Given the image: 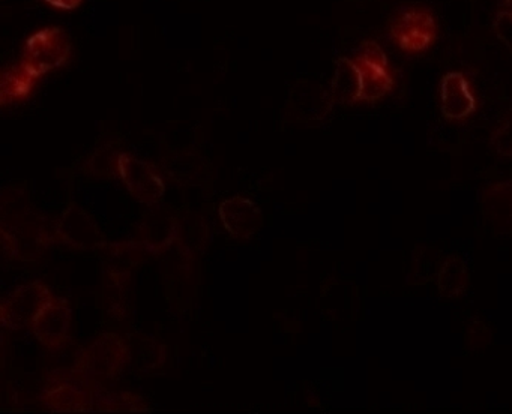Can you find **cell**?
<instances>
[{
    "instance_id": "obj_1",
    "label": "cell",
    "mask_w": 512,
    "mask_h": 414,
    "mask_svg": "<svg viewBox=\"0 0 512 414\" xmlns=\"http://www.w3.org/2000/svg\"><path fill=\"white\" fill-rule=\"evenodd\" d=\"M73 45L61 27H46L32 33L23 48L22 65L35 78L61 68L71 57Z\"/></svg>"
},
{
    "instance_id": "obj_2",
    "label": "cell",
    "mask_w": 512,
    "mask_h": 414,
    "mask_svg": "<svg viewBox=\"0 0 512 414\" xmlns=\"http://www.w3.org/2000/svg\"><path fill=\"white\" fill-rule=\"evenodd\" d=\"M391 36L406 53H422L436 41V21L428 9L409 6L395 15L391 23Z\"/></svg>"
},
{
    "instance_id": "obj_3",
    "label": "cell",
    "mask_w": 512,
    "mask_h": 414,
    "mask_svg": "<svg viewBox=\"0 0 512 414\" xmlns=\"http://www.w3.org/2000/svg\"><path fill=\"white\" fill-rule=\"evenodd\" d=\"M353 60L361 72V101H379L394 89L388 57L376 41L362 42Z\"/></svg>"
},
{
    "instance_id": "obj_4",
    "label": "cell",
    "mask_w": 512,
    "mask_h": 414,
    "mask_svg": "<svg viewBox=\"0 0 512 414\" xmlns=\"http://www.w3.org/2000/svg\"><path fill=\"white\" fill-rule=\"evenodd\" d=\"M73 312L67 303L62 300L52 299L46 303L32 321L35 336L46 345L47 348H59L65 344L70 336Z\"/></svg>"
},
{
    "instance_id": "obj_5",
    "label": "cell",
    "mask_w": 512,
    "mask_h": 414,
    "mask_svg": "<svg viewBox=\"0 0 512 414\" xmlns=\"http://www.w3.org/2000/svg\"><path fill=\"white\" fill-rule=\"evenodd\" d=\"M50 299H52L50 291L38 282L20 287L4 302L2 315H4L5 324L11 327L32 324L38 312Z\"/></svg>"
},
{
    "instance_id": "obj_6",
    "label": "cell",
    "mask_w": 512,
    "mask_h": 414,
    "mask_svg": "<svg viewBox=\"0 0 512 414\" xmlns=\"http://www.w3.org/2000/svg\"><path fill=\"white\" fill-rule=\"evenodd\" d=\"M119 173L134 197L143 203H154L163 195L164 185L152 165L130 155L119 158Z\"/></svg>"
},
{
    "instance_id": "obj_7",
    "label": "cell",
    "mask_w": 512,
    "mask_h": 414,
    "mask_svg": "<svg viewBox=\"0 0 512 414\" xmlns=\"http://www.w3.org/2000/svg\"><path fill=\"white\" fill-rule=\"evenodd\" d=\"M440 108L445 119L460 122L475 113L478 101L470 92L469 81L461 72H448L440 83Z\"/></svg>"
},
{
    "instance_id": "obj_8",
    "label": "cell",
    "mask_w": 512,
    "mask_h": 414,
    "mask_svg": "<svg viewBox=\"0 0 512 414\" xmlns=\"http://www.w3.org/2000/svg\"><path fill=\"white\" fill-rule=\"evenodd\" d=\"M220 215L227 231L236 239L254 236L262 225V212L247 198L235 197L224 201L220 207Z\"/></svg>"
},
{
    "instance_id": "obj_9",
    "label": "cell",
    "mask_w": 512,
    "mask_h": 414,
    "mask_svg": "<svg viewBox=\"0 0 512 414\" xmlns=\"http://www.w3.org/2000/svg\"><path fill=\"white\" fill-rule=\"evenodd\" d=\"M482 212L496 231L512 234V182L496 183L485 189Z\"/></svg>"
},
{
    "instance_id": "obj_10",
    "label": "cell",
    "mask_w": 512,
    "mask_h": 414,
    "mask_svg": "<svg viewBox=\"0 0 512 414\" xmlns=\"http://www.w3.org/2000/svg\"><path fill=\"white\" fill-rule=\"evenodd\" d=\"M362 83L361 72L355 60L341 57L335 65L334 80H332V95L344 104L361 101Z\"/></svg>"
},
{
    "instance_id": "obj_11",
    "label": "cell",
    "mask_w": 512,
    "mask_h": 414,
    "mask_svg": "<svg viewBox=\"0 0 512 414\" xmlns=\"http://www.w3.org/2000/svg\"><path fill=\"white\" fill-rule=\"evenodd\" d=\"M37 78L20 63V65L11 66L2 75V102L22 101L31 93L34 87V81Z\"/></svg>"
},
{
    "instance_id": "obj_12",
    "label": "cell",
    "mask_w": 512,
    "mask_h": 414,
    "mask_svg": "<svg viewBox=\"0 0 512 414\" xmlns=\"http://www.w3.org/2000/svg\"><path fill=\"white\" fill-rule=\"evenodd\" d=\"M466 266L460 258L452 257L443 264L439 275V288L445 296H457L466 287Z\"/></svg>"
},
{
    "instance_id": "obj_13",
    "label": "cell",
    "mask_w": 512,
    "mask_h": 414,
    "mask_svg": "<svg viewBox=\"0 0 512 414\" xmlns=\"http://www.w3.org/2000/svg\"><path fill=\"white\" fill-rule=\"evenodd\" d=\"M493 146L502 156H512V111L508 114L502 125L493 137Z\"/></svg>"
},
{
    "instance_id": "obj_14",
    "label": "cell",
    "mask_w": 512,
    "mask_h": 414,
    "mask_svg": "<svg viewBox=\"0 0 512 414\" xmlns=\"http://www.w3.org/2000/svg\"><path fill=\"white\" fill-rule=\"evenodd\" d=\"M493 29L497 38L512 51V11L502 9L497 12L493 21Z\"/></svg>"
},
{
    "instance_id": "obj_15",
    "label": "cell",
    "mask_w": 512,
    "mask_h": 414,
    "mask_svg": "<svg viewBox=\"0 0 512 414\" xmlns=\"http://www.w3.org/2000/svg\"><path fill=\"white\" fill-rule=\"evenodd\" d=\"M47 5L53 8L64 9V11H74L82 5L83 0H44Z\"/></svg>"
},
{
    "instance_id": "obj_16",
    "label": "cell",
    "mask_w": 512,
    "mask_h": 414,
    "mask_svg": "<svg viewBox=\"0 0 512 414\" xmlns=\"http://www.w3.org/2000/svg\"><path fill=\"white\" fill-rule=\"evenodd\" d=\"M503 9H508V11H512V0H505V2H503Z\"/></svg>"
}]
</instances>
